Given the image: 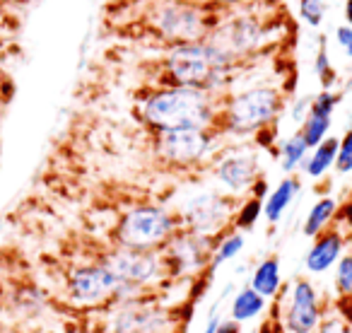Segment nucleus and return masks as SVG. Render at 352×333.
<instances>
[{"label": "nucleus", "instance_id": "35", "mask_svg": "<svg viewBox=\"0 0 352 333\" xmlns=\"http://www.w3.org/2000/svg\"><path fill=\"white\" fill-rule=\"evenodd\" d=\"M220 3H232V0H220Z\"/></svg>", "mask_w": 352, "mask_h": 333}, {"label": "nucleus", "instance_id": "9", "mask_svg": "<svg viewBox=\"0 0 352 333\" xmlns=\"http://www.w3.org/2000/svg\"><path fill=\"white\" fill-rule=\"evenodd\" d=\"M263 39V30L256 20L251 17H234V20L225 22L217 27L215 34L208 39V44L225 56L230 63H234L239 56H246L256 49Z\"/></svg>", "mask_w": 352, "mask_h": 333}, {"label": "nucleus", "instance_id": "30", "mask_svg": "<svg viewBox=\"0 0 352 333\" xmlns=\"http://www.w3.org/2000/svg\"><path fill=\"white\" fill-rule=\"evenodd\" d=\"M316 333H350V328L340 319H326L316 326Z\"/></svg>", "mask_w": 352, "mask_h": 333}, {"label": "nucleus", "instance_id": "31", "mask_svg": "<svg viewBox=\"0 0 352 333\" xmlns=\"http://www.w3.org/2000/svg\"><path fill=\"white\" fill-rule=\"evenodd\" d=\"M336 36H338V44L345 49V54L352 58V27H338L336 30Z\"/></svg>", "mask_w": 352, "mask_h": 333}, {"label": "nucleus", "instance_id": "8", "mask_svg": "<svg viewBox=\"0 0 352 333\" xmlns=\"http://www.w3.org/2000/svg\"><path fill=\"white\" fill-rule=\"evenodd\" d=\"M157 30L179 44H193L206 34V15L191 3H166L157 10Z\"/></svg>", "mask_w": 352, "mask_h": 333}, {"label": "nucleus", "instance_id": "12", "mask_svg": "<svg viewBox=\"0 0 352 333\" xmlns=\"http://www.w3.org/2000/svg\"><path fill=\"white\" fill-rule=\"evenodd\" d=\"M321 321L318 294L307 278H297L289 290V304L285 312V331L287 333H314Z\"/></svg>", "mask_w": 352, "mask_h": 333}, {"label": "nucleus", "instance_id": "26", "mask_svg": "<svg viewBox=\"0 0 352 333\" xmlns=\"http://www.w3.org/2000/svg\"><path fill=\"white\" fill-rule=\"evenodd\" d=\"M338 102H340V94H333V92H321L311 99V107H309V114H318V116H331L336 111Z\"/></svg>", "mask_w": 352, "mask_h": 333}, {"label": "nucleus", "instance_id": "16", "mask_svg": "<svg viewBox=\"0 0 352 333\" xmlns=\"http://www.w3.org/2000/svg\"><path fill=\"white\" fill-rule=\"evenodd\" d=\"M251 290L261 294V297H273L280 288V259L278 256H268L256 266L254 275H251Z\"/></svg>", "mask_w": 352, "mask_h": 333}, {"label": "nucleus", "instance_id": "7", "mask_svg": "<svg viewBox=\"0 0 352 333\" xmlns=\"http://www.w3.org/2000/svg\"><path fill=\"white\" fill-rule=\"evenodd\" d=\"M212 138L201 128H184V131H164L157 136V152L162 160L176 166H188L201 162L210 152Z\"/></svg>", "mask_w": 352, "mask_h": 333}, {"label": "nucleus", "instance_id": "21", "mask_svg": "<svg viewBox=\"0 0 352 333\" xmlns=\"http://www.w3.org/2000/svg\"><path fill=\"white\" fill-rule=\"evenodd\" d=\"M307 152H309V145L304 142L302 133H294L292 138H287V140L283 142V147H280V157H283L285 172L297 169V166L304 162V157H307Z\"/></svg>", "mask_w": 352, "mask_h": 333}, {"label": "nucleus", "instance_id": "6", "mask_svg": "<svg viewBox=\"0 0 352 333\" xmlns=\"http://www.w3.org/2000/svg\"><path fill=\"white\" fill-rule=\"evenodd\" d=\"M102 266L109 268L118 278V283L133 285V288H145L157 275L164 270L162 256L157 251H138V249H113L102 259Z\"/></svg>", "mask_w": 352, "mask_h": 333}, {"label": "nucleus", "instance_id": "3", "mask_svg": "<svg viewBox=\"0 0 352 333\" xmlns=\"http://www.w3.org/2000/svg\"><path fill=\"white\" fill-rule=\"evenodd\" d=\"M176 235V222L160 206H138L121 217L116 241L123 249L157 251Z\"/></svg>", "mask_w": 352, "mask_h": 333}, {"label": "nucleus", "instance_id": "27", "mask_svg": "<svg viewBox=\"0 0 352 333\" xmlns=\"http://www.w3.org/2000/svg\"><path fill=\"white\" fill-rule=\"evenodd\" d=\"M323 0H299V15L311 27H318L323 20Z\"/></svg>", "mask_w": 352, "mask_h": 333}, {"label": "nucleus", "instance_id": "2", "mask_svg": "<svg viewBox=\"0 0 352 333\" xmlns=\"http://www.w3.org/2000/svg\"><path fill=\"white\" fill-rule=\"evenodd\" d=\"M164 68L171 87H196L210 92L222 78H227L232 63L208 41H193L174 46L166 56Z\"/></svg>", "mask_w": 352, "mask_h": 333}, {"label": "nucleus", "instance_id": "5", "mask_svg": "<svg viewBox=\"0 0 352 333\" xmlns=\"http://www.w3.org/2000/svg\"><path fill=\"white\" fill-rule=\"evenodd\" d=\"M166 254L162 256V266L169 273H196L215 254V239L206 235H193V232H176L164 244Z\"/></svg>", "mask_w": 352, "mask_h": 333}, {"label": "nucleus", "instance_id": "19", "mask_svg": "<svg viewBox=\"0 0 352 333\" xmlns=\"http://www.w3.org/2000/svg\"><path fill=\"white\" fill-rule=\"evenodd\" d=\"M338 145H340V140H338V138H326L321 145L314 147V155L307 160V174H309V177L318 179V177H323L328 169H331V164L336 162V157H338Z\"/></svg>", "mask_w": 352, "mask_h": 333}, {"label": "nucleus", "instance_id": "4", "mask_svg": "<svg viewBox=\"0 0 352 333\" xmlns=\"http://www.w3.org/2000/svg\"><path fill=\"white\" fill-rule=\"evenodd\" d=\"M280 94L270 87H254L230 99L225 111V126L234 136L263 131L280 111Z\"/></svg>", "mask_w": 352, "mask_h": 333}, {"label": "nucleus", "instance_id": "34", "mask_svg": "<svg viewBox=\"0 0 352 333\" xmlns=\"http://www.w3.org/2000/svg\"><path fill=\"white\" fill-rule=\"evenodd\" d=\"M345 17H347V27H352V0L345 3Z\"/></svg>", "mask_w": 352, "mask_h": 333}, {"label": "nucleus", "instance_id": "11", "mask_svg": "<svg viewBox=\"0 0 352 333\" xmlns=\"http://www.w3.org/2000/svg\"><path fill=\"white\" fill-rule=\"evenodd\" d=\"M123 283H118V278L109 268H104L102 264L82 266L75 268L68 275V288L73 292L75 299L87 304H97L104 299H113L118 294Z\"/></svg>", "mask_w": 352, "mask_h": 333}, {"label": "nucleus", "instance_id": "25", "mask_svg": "<svg viewBox=\"0 0 352 333\" xmlns=\"http://www.w3.org/2000/svg\"><path fill=\"white\" fill-rule=\"evenodd\" d=\"M261 211H263V203H261V198H251V201H246L244 206L239 208V215H236V227L239 230H251V227L256 225V220H258Z\"/></svg>", "mask_w": 352, "mask_h": 333}, {"label": "nucleus", "instance_id": "24", "mask_svg": "<svg viewBox=\"0 0 352 333\" xmlns=\"http://www.w3.org/2000/svg\"><path fill=\"white\" fill-rule=\"evenodd\" d=\"M336 288L342 297H352V254L340 256V261H338Z\"/></svg>", "mask_w": 352, "mask_h": 333}, {"label": "nucleus", "instance_id": "20", "mask_svg": "<svg viewBox=\"0 0 352 333\" xmlns=\"http://www.w3.org/2000/svg\"><path fill=\"white\" fill-rule=\"evenodd\" d=\"M336 215V201L333 198H321L311 206L307 220H304V235L316 237L323 232V227L331 222V217Z\"/></svg>", "mask_w": 352, "mask_h": 333}, {"label": "nucleus", "instance_id": "18", "mask_svg": "<svg viewBox=\"0 0 352 333\" xmlns=\"http://www.w3.org/2000/svg\"><path fill=\"white\" fill-rule=\"evenodd\" d=\"M263 309H265V297H261L256 290L244 288L236 292L234 302H232V321L236 323L249 321V319L258 316Z\"/></svg>", "mask_w": 352, "mask_h": 333}, {"label": "nucleus", "instance_id": "23", "mask_svg": "<svg viewBox=\"0 0 352 333\" xmlns=\"http://www.w3.org/2000/svg\"><path fill=\"white\" fill-rule=\"evenodd\" d=\"M241 249H244V235H239V232H236V235L225 237V239L215 246V254H212V266H220V264H225V261L234 259Z\"/></svg>", "mask_w": 352, "mask_h": 333}, {"label": "nucleus", "instance_id": "32", "mask_svg": "<svg viewBox=\"0 0 352 333\" xmlns=\"http://www.w3.org/2000/svg\"><path fill=\"white\" fill-rule=\"evenodd\" d=\"M217 333H239V323L236 321H220Z\"/></svg>", "mask_w": 352, "mask_h": 333}, {"label": "nucleus", "instance_id": "14", "mask_svg": "<svg viewBox=\"0 0 352 333\" xmlns=\"http://www.w3.org/2000/svg\"><path fill=\"white\" fill-rule=\"evenodd\" d=\"M215 174L230 191L241 193L256 184L258 164L254 155H227L225 160H220Z\"/></svg>", "mask_w": 352, "mask_h": 333}, {"label": "nucleus", "instance_id": "17", "mask_svg": "<svg viewBox=\"0 0 352 333\" xmlns=\"http://www.w3.org/2000/svg\"><path fill=\"white\" fill-rule=\"evenodd\" d=\"M297 191H299V182H294L292 177L283 179V182L278 184V189L270 193L263 206V215L268 217V222H278L280 217H283V213L287 211V206L294 201V196H297Z\"/></svg>", "mask_w": 352, "mask_h": 333}, {"label": "nucleus", "instance_id": "15", "mask_svg": "<svg viewBox=\"0 0 352 333\" xmlns=\"http://www.w3.org/2000/svg\"><path fill=\"white\" fill-rule=\"evenodd\" d=\"M340 256H342V235L338 230H328L316 237V241L309 249L304 264H307L309 273H326L336 261H340Z\"/></svg>", "mask_w": 352, "mask_h": 333}, {"label": "nucleus", "instance_id": "29", "mask_svg": "<svg viewBox=\"0 0 352 333\" xmlns=\"http://www.w3.org/2000/svg\"><path fill=\"white\" fill-rule=\"evenodd\" d=\"M316 75L321 78V83L331 85L333 83V68H331V61H328V54H326V41L321 39V51L316 56Z\"/></svg>", "mask_w": 352, "mask_h": 333}, {"label": "nucleus", "instance_id": "13", "mask_svg": "<svg viewBox=\"0 0 352 333\" xmlns=\"http://www.w3.org/2000/svg\"><path fill=\"white\" fill-rule=\"evenodd\" d=\"M230 215L227 211V201L215 193H203V196H196L184 211V220H186V232H193V235H206L212 237V232L220 230L225 217Z\"/></svg>", "mask_w": 352, "mask_h": 333}, {"label": "nucleus", "instance_id": "33", "mask_svg": "<svg viewBox=\"0 0 352 333\" xmlns=\"http://www.w3.org/2000/svg\"><path fill=\"white\" fill-rule=\"evenodd\" d=\"M217 326H220V316L212 314L210 321H208V326H206V333H217Z\"/></svg>", "mask_w": 352, "mask_h": 333}, {"label": "nucleus", "instance_id": "22", "mask_svg": "<svg viewBox=\"0 0 352 333\" xmlns=\"http://www.w3.org/2000/svg\"><path fill=\"white\" fill-rule=\"evenodd\" d=\"M331 128V116H318V114H307L302 126V138L309 147H316L326 140V133Z\"/></svg>", "mask_w": 352, "mask_h": 333}, {"label": "nucleus", "instance_id": "10", "mask_svg": "<svg viewBox=\"0 0 352 333\" xmlns=\"http://www.w3.org/2000/svg\"><path fill=\"white\" fill-rule=\"evenodd\" d=\"M166 326L169 314L160 307H152L150 302H142V297L118 302L111 319L113 333H162Z\"/></svg>", "mask_w": 352, "mask_h": 333}, {"label": "nucleus", "instance_id": "1", "mask_svg": "<svg viewBox=\"0 0 352 333\" xmlns=\"http://www.w3.org/2000/svg\"><path fill=\"white\" fill-rule=\"evenodd\" d=\"M142 118L160 133L184 131V128L208 131L215 121V104L206 89L166 87L145 99Z\"/></svg>", "mask_w": 352, "mask_h": 333}, {"label": "nucleus", "instance_id": "28", "mask_svg": "<svg viewBox=\"0 0 352 333\" xmlns=\"http://www.w3.org/2000/svg\"><path fill=\"white\" fill-rule=\"evenodd\" d=\"M336 166L340 174L352 172V128L345 133V138L338 145V157H336Z\"/></svg>", "mask_w": 352, "mask_h": 333}]
</instances>
